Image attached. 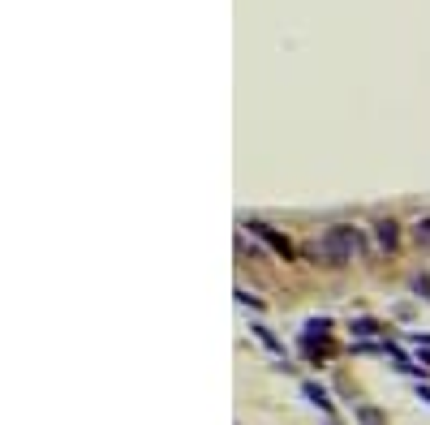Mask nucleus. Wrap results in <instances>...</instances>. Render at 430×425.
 Returning a JSON list of instances; mask_svg holds the SVG:
<instances>
[{"label":"nucleus","mask_w":430,"mask_h":425,"mask_svg":"<svg viewBox=\"0 0 430 425\" xmlns=\"http://www.w3.org/2000/svg\"><path fill=\"white\" fill-rule=\"evenodd\" d=\"M361 250H366V245H361V232H357L353 223H331L327 232H323V241L314 245V254L323 258V263H331V267L353 263Z\"/></svg>","instance_id":"obj_1"},{"label":"nucleus","mask_w":430,"mask_h":425,"mask_svg":"<svg viewBox=\"0 0 430 425\" xmlns=\"http://www.w3.org/2000/svg\"><path fill=\"white\" fill-rule=\"evenodd\" d=\"M327 331H331V318H310L306 331H301V348L327 356Z\"/></svg>","instance_id":"obj_2"},{"label":"nucleus","mask_w":430,"mask_h":425,"mask_svg":"<svg viewBox=\"0 0 430 425\" xmlns=\"http://www.w3.org/2000/svg\"><path fill=\"white\" fill-rule=\"evenodd\" d=\"M246 228H250V232H254V236H259V241H267V245H272V250H276L280 258H293V245H289V236H280V232H272V228H267V223H259V219H250Z\"/></svg>","instance_id":"obj_3"},{"label":"nucleus","mask_w":430,"mask_h":425,"mask_svg":"<svg viewBox=\"0 0 430 425\" xmlns=\"http://www.w3.org/2000/svg\"><path fill=\"white\" fill-rule=\"evenodd\" d=\"M374 236H379V245H383V250H396V245H401V228H396L392 219H379V223H374Z\"/></svg>","instance_id":"obj_4"},{"label":"nucleus","mask_w":430,"mask_h":425,"mask_svg":"<svg viewBox=\"0 0 430 425\" xmlns=\"http://www.w3.org/2000/svg\"><path fill=\"white\" fill-rule=\"evenodd\" d=\"M250 331H254V339H259V344H263L267 352H272V356H280V361H284V344H280V339H276L272 331H267V326H263V322H254V326H250Z\"/></svg>","instance_id":"obj_5"},{"label":"nucleus","mask_w":430,"mask_h":425,"mask_svg":"<svg viewBox=\"0 0 430 425\" xmlns=\"http://www.w3.org/2000/svg\"><path fill=\"white\" fill-rule=\"evenodd\" d=\"M301 391H306V400H310V404L318 408V413H327V417L336 413V408H331V400H327V391L318 387V382H301Z\"/></svg>","instance_id":"obj_6"},{"label":"nucleus","mask_w":430,"mask_h":425,"mask_svg":"<svg viewBox=\"0 0 430 425\" xmlns=\"http://www.w3.org/2000/svg\"><path fill=\"white\" fill-rule=\"evenodd\" d=\"M353 335H361V339L379 335V322H374V318H357V322H353Z\"/></svg>","instance_id":"obj_7"},{"label":"nucleus","mask_w":430,"mask_h":425,"mask_svg":"<svg viewBox=\"0 0 430 425\" xmlns=\"http://www.w3.org/2000/svg\"><path fill=\"white\" fill-rule=\"evenodd\" d=\"M413 241H418L422 250H430V219H418V223H413Z\"/></svg>","instance_id":"obj_8"},{"label":"nucleus","mask_w":430,"mask_h":425,"mask_svg":"<svg viewBox=\"0 0 430 425\" xmlns=\"http://www.w3.org/2000/svg\"><path fill=\"white\" fill-rule=\"evenodd\" d=\"M357 421L361 425H383V413H379V408H357Z\"/></svg>","instance_id":"obj_9"},{"label":"nucleus","mask_w":430,"mask_h":425,"mask_svg":"<svg viewBox=\"0 0 430 425\" xmlns=\"http://www.w3.org/2000/svg\"><path fill=\"white\" fill-rule=\"evenodd\" d=\"M237 301H241V305H250V309H263V301H259V297H250L246 288H237Z\"/></svg>","instance_id":"obj_10"},{"label":"nucleus","mask_w":430,"mask_h":425,"mask_svg":"<svg viewBox=\"0 0 430 425\" xmlns=\"http://www.w3.org/2000/svg\"><path fill=\"white\" fill-rule=\"evenodd\" d=\"M418 396H422V400H426V404H430V387H418Z\"/></svg>","instance_id":"obj_11"},{"label":"nucleus","mask_w":430,"mask_h":425,"mask_svg":"<svg viewBox=\"0 0 430 425\" xmlns=\"http://www.w3.org/2000/svg\"><path fill=\"white\" fill-rule=\"evenodd\" d=\"M422 361H430V348H426V356H422Z\"/></svg>","instance_id":"obj_12"}]
</instances>
